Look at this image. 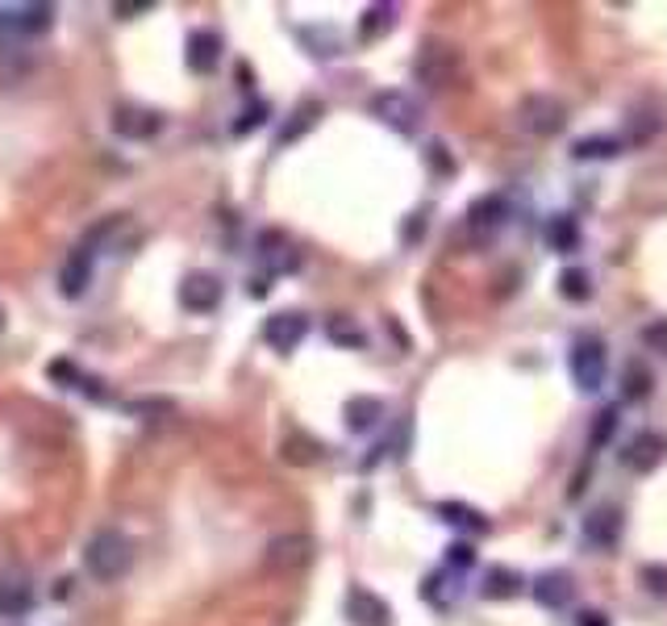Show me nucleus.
I'll return each instance as SVG.
<instances>
[{
	"instance_id": "f257e3e1",
	"label": "nucleus",
	"mask_w": 667,
	"mask_h": 626,
	"mask_svg": "<svg viewBox=\"0 0 667 626\" xmlns=\"http://www.w3.org/2000/svg\"><path fill=\"white\" fill-rule=\"evenodd\" d=\"M129 563H134V543H129V535L113 530V526L97 530L88 539V547H83V568L97 581H117V577L129 572Z\"/></svg>"
},
{
	"instance_id": "f03ea898",
	"label": "nucleus",
	"mask_w": 667,
	"mask_h": 626,
	"mask_svg": "<svg viewBox=\"0 0 667 626\" xmlns=\"http://www.w3.org/2000/svg\"><path fill=\"white\" fill-rule=\"evenodd\" d=\"M567 372L576 380L580 393H597L609 372V347L601 334H576L572 351H567Z\"/></svg>"
},
{
	"instance_id": "7ed1b4c3",
	"label": "nucleus",
	"mask_w": 667,
	"mask_h": 626,
	"mask_svg": "<svg viewBox=\"0 0 667 626\" xmlns=\"http://www.w3.org/2000/svg\"><path fill=\"white\" fill-rule=\"evenodd\" d=\"M518 125L534 138H555L563 125H567V104L551 92H530L518 104Z\"/></svg>"
},
{
	"instance_id": "20e7f679",
	"label": "nucleus",
	"mask_w": 667,
	"mask_h": 626,
	"mask_svg": "<svg viewBox=\"0 0 667 626\" xmlns=\"http://www.w3.org/2000/svg\"><path fill=\"white\" fill-rule=\"evenodd\" d=\"M459 71H463V59H459L455 46H446V42H426L414 63V76L426 88H451L459 80Z\"/></svg>"
},
{
	"instance_id": "39448f33",
	"label": "nucleus",
	"mask_w": 667,
	"mask_h": 626,
	"mask_svg": "<svg viewBox=\"0 0 667 626\" xmlns=\"http://www.w3.org/2000/svg\"><path fill=\"white\" fill-rule=\"evenodd\" d=\"M372 113L384 125H388V130L405 134V138H414L417 130H421V104H417L409 92H400V88L375 92V97H372Z\"/></svg>"
},
{
	"instance_id": "423d86ee",
	"label": "nucleus",
	"mask_w": 667,
	"mask_h": 626,
	"mask_svg": "<svg viewBox=\"0 0 667 626\" xmlns=\"http://www.w3.org/2000/svg\"><path fill=\"white\" fill-rule=\"evenodd\" d=\"M55 21V4H4L0 9V34L4 38H38Z\"/></svg>"
},
{
	"instance_id": "0eeeda50",
	"label": "nucleus",
	"mask_w": 667,
	"mask_h": 626,
	"mask_svg": "<svg viewBox=\"0 0 667 626\" xmlns=\"http://www.w3.org/2000/svg\"><path fill=\"white\" fill-rule=\"evenodd\" d=\"M622 530H625V518L618 505H597V510L584 514V543H588L592 551H618Z\"/></svg>"
},
{
	"instance_id": "6e6552de",
	"label": "nucleus",
	"mask_w": 667,
	"mask_h": 626,
	"mask_svg": "<svg viewBox=\"0 0 667 626\" xmlns=\"http://www.w3.org/2000/svg\"><path fill=\"white\" fill-rule=\"evenodd\" d=\"M509 222V205H505V197H479L476 205L467 209V234L476 238V243H493L500 230Z\"/></svg>"
},
{
	"instance_id": "1a4fd4ad",
	"label": "nucleus",
	"mask_w": 667,
	"mask_h": 626,
	"mask_svg": "<svg viewBox=\"0 0 667 626\" xmlns=\"http://www.w3.org/2000/svg\"><path fill=\"white\" fill-rule=\"evenodd\" d=\"M305 334H309V317L305 313H271L268 326H263V343H268L271 351H296L301 343H305Z\"/></svg>"
},
{
	"instance_id": "9d476101",
	"label": "nucleus",
	"mask_w": 667,
	"mask_h": 626,
	"mask_svg": "<svg viewBox=\"0 0 667 626\" xmlns=\"http://www.w3.org/2000/svg\"><path fill=\"white\" fill-rule=\"evenodd\" d=\"M180 305L188 313H213L222 305V280L213 271H188L180 284Z\"/></svg>"
},
{
	"instance_id": "9b49d317",
	"label": "nucleus",
	"mask_w": 667,
	"mask_h": 626,
	"mask_svg": "<svg viewBox=\"0 0 667 626\" xmlns=\"http://www.w3.org/2000/svg\"><path fill=\"white\" fill-rule=\"evenodd\" d=\"M667 451V438L659 435V431H638V435L625 443L622 451V463L630 468V472H638V477H646V472H655L659 468V459H664Z\"/></svg>"
},
{
	"instance_id": "f8f14e48",
	"label": "nucleus",
	"mask_w": 667,
	"mask_h": 626,
	"mask_svg": "<svg viewBox=\"0 0 667 626\" xmlns=\"http://www.w3.org/2000/svg\"><path fill=\"white\" fill-rule=\"evenodd\" d=\"M347 614H351L354 626H393V605L380 593H372L368 584H354L347 593Z\"/></svg>"
},
{
	"instance_id": "ddd939ff",
	"label": "nucleus",
	"mask_w": 667,
	"mask_h": 626,
	"mask_svg": "<svg viewBox=\"0 0 667 626\" xmlns=\"http://www.w3.org/2000/svg\"><path fill=\"white\" fill-rule=\"evenodd\" d=\"M530 593H534V602H539L542 610H567V605L576 602V581H572L563 568H551V572H539V577H534Z\"/></svg>"
},
{
	"instance_id": "4468645a",
	"label": "nucleus",
	"mask_w": 667,
	"mask_h": 626,
	"mask_svg": "<svg viewBox=\"0 0 667 626\" xmlns=\"http://www.w3.org/2000/svg\"><path fill=\"white\" fill-rule=\"evenodd\" d=\"M92 284V250L80 247L71 250L67 259H63V271H59V292L67 301H80L83 292Z\"/></svg>"
},
{
	"instance_id": "2eb2a0df",
	"label": "nucleus",
	"mask_w": 667,
	"mask_h": 626,
	"mask_svg": "<svg viewBox=\"0 0 667 626\" xmlns=\"http://www.w3.org/2000/svg\"><path fill=\"white\" fill-rule=\"evenodd\" d=\"M188 71H196V76H213L217 71V63H222V38L213 34V30H196V34H188Z\"/></svg>"
},
{
	"instance_id": "dca6fc26",
	"label": "nucleus",
	"mask_w": 667,
	"mask_h": 626,
	"mask_svg": "<svg viewBox=\"0 0 667 626\" xmlns=\"http://www.w3.org/2000/svg\"><path fill=\"white\" fill-rule=\"evenodd\" d=\"M113 130L125 134V138H150V134L163 130V118H159V113H146V109H117Z\"/></svg>"
},
{
	"instance_id": "f3484780",
	"label": "nucleus",
	"mask_w": 667,
	"mask_h": 626,
	"mask_svg": "<svg viewBox=\"0 0 667 626\" xmlns=\"http://www.w3.org/2000/svg\"><path fill=\"white\" fill-rule=\"evenodd\" d=\"M438 518L467 530V535H488V518L479 514L476 505H463V501H438Z\"/></svg>"
},
{
	"instance_id": "a211bd4d",
	"label": "nucleus",
	"mask_w": 667,
	"mask_h": 626,
	"mask_svg": "<svg viewBox=\"0 0 667 626\" xmlns=\"http://www.w3.org/2000/svg\"><path fill=\"white\" fill-rule=\"evenodd\" d=\"M546 243H551V250H559V255L580 250V243H584L580 222H576L572 213H555V217L546 222Z\"/></svg>"
},
{
	"instance_id": "6ab92c4d",
	"label": "nucleus",
	"mask_w": 667,
	"mask_h": 626,
	"mask_svg": "<svg viewBox=\"0 0 667 626\" xmlns=\"http://www.w3.org/2000/svg\"><path fill=\"white\" fill-rule=\"evenodd\" d=\"M651 393H655V376H651V368H646L643 359H630L622 368V401L643 405Z\"/></svg>"
},
{
	"instance_id": "aec40b11",
	"label": "nucleus",
	"mask_w": 667,
	"mask_h": 626,
	"mask_svg": "<svg viewBox=\"0 0 667 626\" xmlns=\"http://www.w3.org/2000/svg\"><path fill=\"white\" fill-rule=\"evenodd\" d=\"M521 584L525 581H521L513 568H488V577H484V589H479V593H484L488 602H509V597H518L521 593Z\"/></svg>"
},
{
	"instance_id": "412c9836",
	"label": "nucleus",
	"mask_w": 667,
	"mask_h": 626,
	"mask_svg": "<svg viewBox=\"0 0 667 626\" xmlns=\"http://www.w3.org/2000/svg\"><path fill=\"white\" fill-rule=\"evenodd\" d=\"M380 417H384V401L380 396H351L347 401V426L351 431H372Z\"/></svg>"
},
{
	"instance_id": "4be33fe9",
	"label": "nucleus",
	"mask_w": 667,
	"mask_h": 626,
	"mask_svg": "<svg viewBox=\"0 0 667 626\" xmlns=\"http://www.w3.org/2000/svg\"><path fill=\"white\" fill-rule=\"evenodd\" d=\"M572 155H576L580 164H592V159H618V155H622V143L609 138V134H592V138H580V143L572 146Z\"/></svg>"
},
{
	"instance_id": "5701e85b",
	"label": "nucleus",
	"mask_w": 667,
	"mask_h": 626,
	"mask_svg": "<svg viewBox=\"0 0 667 626\" xmlns=\"http://www.w3.org/2000/svg\"><path fill=\"white\" fill-rule=\"evenodd\" d=\"M559 297L572 301V305H584L592 297V276L584 268H563L559 271Z\"/></svg>"
},
{
	"instance_id": "b1692460",
	"label": "nucleus",
	"mask_w": 667,
	"mask_h": 626,
	"mask_svg": "<svg viewBox=\"0 0 667 626\" xmlns=\"http://www.w3.org/2000/svg\"><path fill=\"white\" fill-rule=\"evenodd\" d=\"M34 605V593H30V584H0V618H21L25 610Z\"/></svg>"
},
{
	"instance_id": "393cba45",
	"label": "nucleus",
	"mask_w": 667,
	"mask_h": 626,
	"mask_svg": "<svg viewBox=\"0 0 667 626\" xmlns=\"http://www.w3.org/2000/svg\"><path fill=\"white\" fill-rule=\"evenodd\" d=\"M393 21H396L393 4H372V9L363 13V21H359V34L372 42V38H380V34H388V30H393Z\"/></svg>"
},
{
	"instance_id": "a878e982",
	"label": "nucleus",
	"mask_w": 667,
	"mask_h": 626,
	"mask_svg": "<svg viewBox=\"0 0 667 626\" xmlns=\"http://www.w3.org/2000/svg\"><path fill=\"white\" fill-rule=\"evenodd\" d=\"M618 431V405H601L592 417V431H588V451H601L604 443Z\"/></svg>"
},
{
	"instance_id": "bb28decb",
	"label": "nucleus",
	"mask_w": 667,
	"mask_h": 626,
	"mask_svg": "<svg viewBox=\"0 0 667 626\" xmlns=\"http://www.w3.org/2000/svg\"><path fill=\"white\" fill-rule=\"evenodd\" d=\"M330 343H338V347H363L368 343V334L354 326V317H330Z\"/></svg>"
},
{
	"instance_id": "cd10ccee",
	"label": "nucleus",
	"mask_w": 667,
	"mask_h": 626,
	"mask_svg": "<svg viewBox=\"0 0 667 626\" xmlns=\"http://www.w3.org/2000/svg\"><path fill=\"white\" fill-rule=\"evenodd\" d=\"M305 560H309V539L271 543V563H305Z\"/></svg>"
},
{
	"instance_id": "c85d7f7f",
	"label": "nucleus",
	"mask_w": 667,
	"mask_h": 626,
	"mask_svg": "<svg viewBox=\"0 0 667 626\" xmlns=\"http://www.w3.org/2000/svg\"><path fill=\"white\" fill-rule=\"evenodd\" d=\"M638 581H643V589L651 597H667V563H643Z\"/></svg>"
},
{
	"instance_id": "c756f323",
	"label": "nucleus",
	"mask_w": 667,
	"mask_h": 626,
	"mask_svg": "<svg viewBox=\"0 0 667 626\" xmlns=\"http://www.w3.org/2000/svg\"><path fill=\"white\" fill-rule=\"evenodd\" d=\"M643 347L655 355H664L667 359V317H655V322H646L643 326Z\"/></svg>"
},
{
	"instance_id": "7c9ffc66",
	"label": "nucleus",
	"mask_w": 667,
	"mask_h": 626,
	"mask_svg": "<svg viewBox=\"0 0 667 626\" xmlns=\"http://www.w3.org/2000/svg\"><path fill=\"white\" fill-rule=\"evenodd\" d=\"M655 134H659V118L655 113H630V138L634 143H646Z\"/></svg>"
},
{
	"instance_id": "2f4dec72",
	"label": "nucleus",
	"mask_w": 667,
	"mask_h": 626,
	"mask_svg": "<svg viewBox=\"0 0 667 626\" xmlns=\"http://www.w3.org/2000/svg\"><path fill=\"white\" fill-rule=\"evenodd\" d=\"M446 563H451L455 572L476 568V547H472V543H451V547H446Z\"/></svg>"
},
{
	"instance_id": "473e14b6",
	"label": "nucleus",
	"mask_w": 667,
	"mask_h": 626,
	"mask_svg": "<svg viewBox=\"0 0 667 626\" xmlns=\"http://www.w3.org/2000/svg\"><path fill=\"white\" fill-rule=\"evenodd\" d=\"M421 597L442 610V605L451 602V593H446V577H442V572H438V577H426V584H421Z\"/></svg>"
},
{
	"instance_id": "72a5a7b5",
	"label": "nucleus",
	"mask_w": 667,
	"mask_h": 626,
	"mask_svg": "<svg viewBox=\"0 0 667 626\" xmlns=\"http://www.w3.org/2000/svg\"><path fill=\"white\" fill-rule=\"evenodd\" d=\"M263 122H268V104H255V109L242 113V122L234 125V134H247L250 125H263Z\"/></svg>"
},
{
	"instance_id": "f704fd0d",
	"label": "nucleus",
	"mask_w": 667,
	"mask_h": 626,
	"mask_svg": "<svg viewBox=\"0 0 667 626\" xmlns=\"http://www.w3.org/2000/svg\"><path fill=\"white\" fill-rule=\"evenodd\" d=\"M576 626H613V623H609L604 610H580V614H576Z\"/></svg>"
},
{
	"instance_id": "c9c22d12",
	"label": "nucleus",
	"mask_w": 667,
	"mask_h": 626,
	"mask_svg": "<svg viewBox=\"0 0 667 626\" xmlns=\"http://www.w3.org/2000/svg\"><path fill=\"white\" fill-rule=\"evenodd\" d=\"M150 9H155L150 0H138V4H113L117 18H138V13H150Z\"/></svg>"
},
{
	"instance_id": "e433bc0d",
	"label": "nucleus",
	"mask_w": 667,
	"mask_h": 626,
	"mask_svg": "<svg viewBox=\"0 0 667 626\" xmlns=\"http://www.w3.org/2000/svg\"><path fill=\"white\" fill-rule=\"evenodd\" d=\"M0 331H4V310H0Z\"/></svg>"
}]
</instances>
